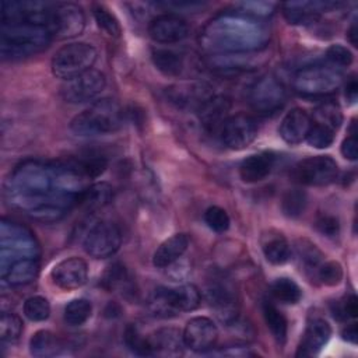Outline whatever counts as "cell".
<instances>
[{"instance_id":"cell-1","label":"cell","mask_w":358,"mask_h":358,"mask_svg":"<svg viewBox=\"0 0 358 358\" xmlns=\"http://www.w3.org/2000/svg\"><path fill=\"white\" fill-rule=\"evenodd\" d=\"M76 159H28L17 165L6 182V199L31 220L49 224L62 220L90 186Z\"/></svg>"},{"instance_id":"cell-2","label":"cell","mask_w":358,"mask_h":358,"mask_svg":"<svg viewBox=\"0 0 358 358\" xmlns=\"http://www.w3.org/2000/svg\"><path fill=\"white\" fill-rule=\"evenodd\" d=\"M199 39L201 48L213 55L253 53L267 45L270 32L257 18L242 13H222L203 27Z\"/></svg>"},{"instance_id":"cell-3","label":"cell","mask_w":358,"mask_h":358,"mask_svg":"<svg viewBox=\"0 0 358 358\" xmlns=\"http://www.w3.org/2000/svg\"><path fill=\"white\" fill-rule=\"evenodd\" d=\"M52 39L49 29L43 25L27 22L1 24L0 55L8 60L25 59L42 52Z\"/></svg>"},{"instance_id":"cell-4","label":"cell","mask_w":358,"mask_h":358,"mask_svg":"<svg viewBox=\"0 0 358 358\" xmlns=\"http://www.w3.org/2000/svg\"><path fill=\"white\" fill-rule=\"evenodd\" d=\"M123 124V109L116 99L102 98L76 115L70 130L78 137H96L115 133Z\"/></svg>"},{"instance_id":"cell-5","label":"cell","mask_w":358,"mask_h":358,"mask_svg":"<svg viewBox=\"0 0 358 358\" xmlns=\"http://www.w3.org/2000/svg\"><path fill=\"white\" fill-rule=\"evenodd\" d=\"M41 255L35 235L24 225L3 218L0 222V275L20 259H38Z\"/></svg>"},{"instance_id":"cell-6","label":"cell","mask_w":358,"mask_h":358,"mask_svg":"<svg viewBox=\"0 0 358 358\" xmlns=\"http://www.w3.org/2000/svg\"><path fill=\"white\" fill-rule=\"evenodd\" d=\"M343 84V74L327 64H312L299 69L292 78V88L303 96H326Z\"/></svg>"},{"instance_id":"cell-7","label":"cell","mask_w":358,"mask_h":358,"mask_svg":"<svg viewBox=\"0 0 358 358\" xmlns=\"http://www.w3.org/2000/svg\"><path fill=\"white\" fill-rule=\"evenodd\" d=\"M201 302L200 291L193 284L168 288L158 287L150 298V309L155 316L169 317L179 312H190Z\"/></svg>"},{"instance_id":"cell-8","label":"cell","mask_w":358,"mask_h":358,"mask_svg":"<svg viewBox=\"0 0 358 358\" xmlns=\"http://www.w3.org/2000/svg\"><path fill=\"white\" fill-rule=\"evenodd\" d=\"M95 60L96 49L91 43L71 42L53 55L50 69L55 77L67 81L92 69Z\"/></svg>"},{"instance_id":"cell-9","label":"cell","mask_w":358,"mask_h":358,"mask_svg":"<svg viewBox=\"0 0 358 358\" xmlns=\"http://www.w3.org/2000/svg\"><path fill=\"white\" fill-rule=\"evenodd\" d=\"M246 101L257 115L270 116L285 105L287 91L277 77L264 74L249 85Z\"/></svg>"},{"instance_id":"cell-10","label":"cell","mask_w":358,"mask_h":358,"mask_svg":"<svg viewBox=\"0 0 358 358\" xmlns=\"http://www.w3.org/2000/svg\"><path fill=\"white\" fill-rule=\"evenodd\" d=\"M291 175L301 185L327 186L337 179L338 166L330 155H315L299 161Z\"/></svg>"},{"instance_id":"cell-11","label":"cell","mask_w":358,"mask_h":358,"mask_svg":"<svg viewBox=\"0 0 358 358\" xmlns=\"http://www.w3.org/2000/svg\"><path fill=\"white\" fill-rule=\"evenodd\" d=\"M122 245L120 228L108 220L96 222L85 235L84 250L94 259H106L113 256Z\"/></svg>"},{"instance_id":"cell-12","label":"cell","mask_w":358,"mask_h":358,"mask_svg":"<svg viewBox=\"0 0 358 358\" xmlns=\"http://www.w3.org/2000/svg\"><path fill=\"white\" fill-rule=\"evenodd\" d=\"M85 27V15L74 3H53L48 29L52 38L69 39L80 35Z\"/></svg>"},{"instance_id":"cell-13","label":"cell","mask_w":358,"mask_h":358,"mask_svg":"<svg viewBox=\"0 0 358 358\" xmlns=\"http://www.w3.org/2000/svg\"><path fill=\"white\" fill-rule=\"evenodd\" d=\"M106 78L103 73L95 69L70 78L63 83L60 96L69 103H84L94 99L105 88Z\"/></svg>"},{"instance_id":"cell-14","label":"cell","mask_w":358,"mask_h":358,"mask_svg":"<svg viewBox=\"0 0 358 358\" xmlns=\"http://www.w3.org/2000/svg\"><path fill=\"white\" fill-rule=\"evenodd\" d=\"M256 120L246 113H236L228 116L220 129L221 141L229 150H243L253 143L257 136Z\"/></svg>"},{"instance_id":"cell-15","label":"cell","mask_w":358,"mask_h":358,"mask_svg":"<svg viewBox=\"0 0 358 358\" xmlns=\"http://www.w3.org/2000/svg\"><path fill=\"white\" fill-rule=\"evenodd\" d=\"M206 296L220 322L225 324L236 322L239 313L238 296L227 281H213L206 291Z\"/></svg>"},{"instance_id":"cell-16","label":"cell","mask_w":358,"mask_h":358,"mask_svg":"<svg viewBox=\"0 0 358 358\" xmlns=\"http://www.w3.org/2000/svg\"><path fill=\"white\" fill-rule=\"evenodd\" d=\"M218 338L215 323L206 316L192 317L183 329V341L187 348L196 352H204L214 347Z\"/></svg>"},{"instance_id":"cell-17","label":"cell","mask_w":358,"mask_h":358,"mask_svg":"<svg viewBox=\"0 0 358 358\" xmlns=\"http://www.w3.org/2000/svg\"><path fill=\"white\" fill-rule=\"evenodd\" d=\"M50 277L62 289H77L83 287L88 278V266L81 257H67L52 268Z\"/></svg>"},{"instance_id":"cell-18","label":"cell","mask_w":358,"mask_h":358,"mask_svg":"<svg viewBox=\"0 0 358 358\" xmlns=\"http://www.w3.org/2000/svg\"><path fill=\"white\" fill-rule=\"evenodd\" d=\"M148 35L158 43H176L189 35V25L179 15L162 14L151 20Z\"/></svg>"},{"instance_id":"cell-19","label":"cell","mask_w":358,"mask_h":358,"mask_svg":"<svg viewBox=\"0 0 358 358\" xmlns=\"http://www.w3.org/2000/svg\"><path fill=\"white\" fill-rule=\"evenodd\" d=\"M166 96L179 108H200L213 96L211 87L206 83L176 84L166 88Z\"/></svg>"},{"instance_id":"cell-20","label":"cell","mask_w":358,"mask_h":358,"mask_svg":"<svg viewBox=\"0 0 358 358\" xmlns=\"http://www.w3.org/2000/svg\"><path fill=\"white\" fill-rule=\"evenodd\" d=\"M312 126L310 116L301 108H294L282 117L278 133L281 138L291 145L302 143Z\"/></svg>"},{"instance_id":"cell-21","label":"cell","mask_w":358,"mask_h":358,"mask_svg":"<svg viewBox=\"0 0 358 358\" xmlns=\"http://www.w3.org/2000/svg\"><path fill=\"white\" fill-rule=\"evenodd\" d=\"M331 336L330 324L323 319H313L303 333L302 341L298 347V357H310L317 354L329 341Z\"/></svg>"},{"instance_id":"cell-22","label":"cell","mask_w":358,"mask_h":358,"mask_svg":"<svg viewBox=\"0 0 358 358\" xmlns=\"http://www.w3.org/2000/svg\"><path fill=\"white\" fill-rule=\"evenodd\" d=\"M152 355L178 357L182 354L185 341L183 333L175 327H162L148 337Z\"/></svg>"},{"instance_id":"cell-23","label":"cell","mask_w":358,"mask_h":358,"mask_svg":"<svg viewBox=\"0 0 358 358\" xmlns=\"http://www.w3.org/2000/svg\"><path fill=\"white\" fill-rule=\"evenodd\" d=\"M330 7H337V3L288 1L282 4V13L289 24H310L317 20L322 11Z\"/></svg>"},{"instance_id":"cell-24","label":"cell","mask_w":358,"mask_h":358,"mask_svg":"<svg viewBox=\"0 0 358 358\" xmlns=\"http://www.w3.org/2000/svg\"><path fill=\"white\" fill-rule=\"evenodd\" d=\"M274 155L271 152H259L249 155L239 165V176L246 183H256L266 179L273 166Z\"/></svg>"},{"instance_id":"cell-25","label":"cell","mask_w":358,"mask_h":358,"mask_svg":"<svg viewBox=\"0 0 358 358\" xmlns=\"http://www.w3.org/2000/svg\"><path fill=\"white\" fill-rule=\"evenodd\" d=\"M189 248V236L186 234H175L165 239L155 250L152 256V264L158 268L172 266L179 260Z\"/></svg>"},{"instance_id":"cell-26","label":"cell","mask_w":358,"mask_h":358,"mask_svg":"<svg viewBox=\"0 0 358 358\" xmlns=\"http://www.w3.org/2000/svg\"><path fill=\"white\" fill-rule=\"evenodd\" d=\"M229 106L231 103L228 98L213 95L199 108L200 120L207 129H211V130H215L217 127L221 129L224 122L228 119Z\"/></svg>"},{"instance_id":"cell-27","label":"cell","mask_w":358,"mask_h":358,"mask_svg":"<svg viewBox=\"0 0 358 358\" xmlns=\"http://www.w3.org/2000/svg\"><path fill=\"white\" fill-rule=\"evenodd\" d=\"M38 271V259H20L14 262L4 274H1V278L11 287H21L32 282L36 278Z\"/></svg>"},{"instance_id":"cell-28","label":"cell","mask_w":358,"mask_h":358,"mask_svg":"<svg viewBox=\"0 0 358 358\" xmlns=\"http://www.w3.org/2000/svg\"><path fill=\"white\" fill-rule=\"evenodd\" d=\"M262 250L266 260L271 264L280 266L289 260L291 257V248L288 241L278 232H268L262 239Z\"/></svg>"},{"instance_id":"cell-29","label":"cell","mask_w":358,"mask_h":358,"mask_svg":"<svg viewBox=\"0 0 358 358\" xmlns=\"http://www.w3.org/2000/svg\"><path fill=\"white\" fill-rule=\"evenodd\" d=\"M113 199V189L106 182L90 185L80 196L78 204L88 211H95L108 206Z\"/></svg>"},{"instance_id":"cell-30","label":"cell","mask_w":358,"mask_h":358,"mask_svg":"<svg viewBox=\"0 0 358 358\" xmlns=\"http://www.w3.org/2000/svg\"><path fill=\"white\" fill-rule=\"evenodd\" d=\"M154 66L165 76H179L185 69V59L171 49H154L151 53Z\"/></svg>"},{"instance_id":"cell-31","label":"cell","mask_w":358,"mask_h":358,"mask_svg":"<svg viewBox=\"0 0 358 358\" xmlns=\"http://www.w3.org/2000/svg\"><path fill=\"white\" fill-rule=\"evenodd\" d=\"M60 348H62V343L49 330H39L29 340V351L34 357H39V358L53 357L59 354Z\"/></svg>"},{"instance_id":"cell-32","label":"cell","mask_w":358,"mask_h":358,"mask_svg":"<svg viewBox=\"0 0 358 358\" xmlns=\"http://www.w3.org/2000/svg\"><path fill=\"white\" fill-rule=\"evenodd\" d=\"M270 294L274 299L285 305H295L302 298V291L299 285L288 277L275 278L270 285Z\"/></svg>"},{"instance_id":"cell-33","label":"cell","mask_w":358,"mask_h":358,"mask_svg":"<svg viewBox=\"0 0 358 358\" xmlns=\"http://www.w3.org/2000/svg\"><path fill=\"white\" fill-rule=\"evenodd\" d=\"M310 119H312V123L324 126V127L336 131L343 123V113H341L340 106L336 102L327 101V102L317 105L313 109V115Z\"/></svg>"},{"instance_id":"cell-34","label":"cell","mask_w":358,"mask_h":358,"mask_svg":"<svg viewBox=\"0 0 358 358\" xmlns=\"http://www.w3.org/2000/svg\"><path fill=\"white\" fill-rule=\"evenodd\" d=\"M263 317L275 341L278 344H284L287 340V331H288V323L285 316L273 303L264 302Z\"/></svg>"},{"instance_id":"cell-35","label":"cell","mask_w":358,"mask_h":358,"mask_svg":"<svg viewBox=\"0 0 358 358\" xmlns=\"http://www.w3.org/2000/svg\"><path fill=\"white\" fill-rule=\"evenodd\" d=\"M92 312V305L85 298H77L70 301L64 308V322L69 326H81L88 320Z\"/></svg>"},{"instance_id":"cell-36","label":"cell","mask_w":358,"mask_h":358,"mask_svg":"<svg viewBox=\"0 0 358 358\" xmlns=\"http://www.w3.org/2000/svg\"><path fill=\"white\" fill-rule=\"evenodd\" d=\"M308 204L305 192L299 189H292L284 193L281 200V210L288 218H298L303 214Z\"/></svg>"},{"instance_id":"cell-37","label":"cell","mask_w":358,"mask_h":358,"mask_svg":"<svg viewBox=\"0 0 358 358\" xmlns=\"http://www.w3.org/2000/svg\"><path fill=\"white\" fill-rule=\"evenodd\" d=\"M124 343L127 345V348L137 354V355H143V357H148V355H152V350H151V345H150V341H148V337H144L138 329L133 324H129L126 329H124Z\"/></svg>"},{"instance_id":"cell-38","label":"cell","mask_w":358,"mask_h":358,"mask_svg":"<svg viewBox=\"0 0 358 358\" xmlns=\"http://www.w3.org/2000/svg\"><path fill=\"white\" fill-rule=\"evenodd\" d=\"M92 14H94L96 25L102 31H105L108 35L117 38L122 34V28H120L117 18L105 6L95 4L92 8Z\"/></svg>"},{"instance_id":"cell-39","label":"cell","mask_w":358,"mask_h":358,"mask_svg":"<svg viewBox=\"0 0 358 358\" xmlns=\"http://www.w3.org/2000/svg\"><path fill=\"white\" fill-rule=\"evenodd\" d=\"M24 313L32 322H43L50 315V305L46 298L35 295L24 302Z\"/></svg>"},{"instance_id":"cell-40","label":"cell","mask_w":358,"mask_h":358,"mask_svg":"<svg viewBox=\"0 0 358 358\" xmlns=\"http://www.w3.org/2000/svg\"><path fill=\"white\" fill-rule=\"evenodd\" d=\"M22 333V320L14 313H3L0 319V337L3 343H14Z\"/></svg>"},{"instance_id":"cell-41","label":"cell","mask_w":358,"mask_h":358,"mask_svg":"<svg viewBox=\"0 0 358 358\" xmlns=\"http://www.w3.org/2000/svg\"><path fill=\"white\" fill-rule=\"evenodd\" d=\"M317 280L329 287H334L340 284L343 280V267L336 260H329V262H322L317 268L315 270Z\"/></svg>"},{"instance_id":"cell-42","label":"cell","mask_w":358,"mask_h":358,"mask_svg":"<svg viewBox=\"0 0 358 358\" xmlns=\"http://www.w3.org/2000/svg\"><path fill=\"white\" fill-rule=\"evenodd\" d=\"M334 133L336 131H333L324 126L312 123L305 140L309 145H312L315 148H327L334 141Z\"/></svg>"},{"instance_id":"cell-43","label":"cell","mask_w":358,"mask_h":358,"mask_svg":"<svg viewBox=\"0 0 358 358\" xmlns=\"http://www.w3.org/2000/svg\"><path fill=\"white\" fill-rule=\"evenodd\" d=\"M76 162L90 179H94L103 173L108 166V159L102 155H87L84 158L76 159Z\"/></svg>"},{"instance_id":"cell-44","label":"cell","mask_w":358,"mask_h":358,"mask_svg":"<svg viewBox=\"0 0 358 358\" xmlns=\"http://www.w3.org/2000/svg\"><path fill=\"white\" fill-rule=\"evenodd\" d=\"M204 221L215 232L227 231L231 222L228 213L218 206H211L204 211Z\"/></svg>"},{"instance_id":"cell-45","label":"cell","mask_w":358,"mask_h":358,"mask_svg":"<svg viewBox=\"0 0 358 358\" xmlns=\"http://www.w3.org/2000/svg\"><path fill=\"white\" fill-rule=\"evenodd\" d=\"M296 249H298V255H299L301 260L303 262L306 270H316L317 266L323 260L322 252L313 243H310L309 241L299 242Z\"/></svg>"},{"instance_id":"cell-46","label":"cell","mask_w":358,"mask_h":358,"mask_svg":"<svg viewBox=\"0 0 358 358\" xmlns=\"http://www.w3.org/2000/svg\"><path fill=\"white\" fill-rule=\"evenodd\" d=\"M126 281H127L126 268L119 263L109 266L102 277V285L109 291L120 288L122 285H124Z\"/></svg>"},{"instance_id":"cell-47","label":"cell","mask_w":358,"mask_h":358,"mask_svg":"<svg viewBox=\"0 0 358 358\" xmlns=\"http://www.w3.org/2000/svg\"><path fill=\"white\" fill-rule=\"evenodd\" d=\"M236 7L241 8V11H238V13H242L245 15L256 18V17H266V15L273 14L275 7H277V3H273V1H243V3L236 4Z\"/></svg>"},{"instance_id":"cell-48","label":"cell","mask_w":358,"mask_h":358,"mask_svg":"<svg viewBox=\"0 0 358 358\" xmlns=\"http://www.w3.org/2000/svg\"><path fill=\"white\" fill-rule=\"evenodd\" d=\"M331 313L337 320H347L357 317L358 313V299L352 294L344 301H337L331 305Z\"/></svg>"},{"instance_id":"cell-49","label":"cell","mask_w":358,"mask_h":358,"mask_svg":"<svg viewBox=\"0 0 358 358\" xmlns=\"http://www.w3.org/2000/svg\"><path fill=\"white\" fill-rule=\"evenodd\" d=\"M326 57L331 63V66L337 67H347L352 63V53L348 48L343 45H331L326 50Z\"/></svg>"},{"instance_id":"cell-50","label":"cell","mask_w":358,"mask_h":358,"mask_svg":"<svg viewBox=\"0 0 358 358\" xmlns=\"http://www.w3.org/2000/svg\"><path fill=\"white\" fill-rule=\"evenodd\" d=\"M315 227L322 235L329 238L337 236L340 232V221L331 214H320L315 221Z\"/></svg>"},{"instance_id":"cell-51","label":"cell","mask_w":358,"mask_h":358,"mask_svg":"<svg viewBox=\"0 0 358 358\" xmlns=\"http://www.w3.org/2000/svg\"><path fill=\"white\" fill-rule=\"evenodd\" d=\"M341 154L344 158L350 159V161H355L358 157V148H357V138L355 134H351L348 137H345L341 143Z\"/></svg>"},{"instance_id":"cell-52","label":"cell","mask_w":358,"mask_h":358,"mask_svg":"<svg viewBox=\"0 0 358 358\" xmlns=\"http://www.w3.org/2000/svg\"><path fill=\"white\" fill-rule=\"evenodd\" d=\"M220 354H222V355H229V357H250V355H255V352L249 351V350L245 348V347H239V345L228 347L227 350H222Z\"/></svg>"},{"instance_id":"cell-53","label":"cell","mask_w":358,"mask_h":358,"mask_svg":"<svg viewBox=\"0 0 358 358\" xmlns=\"http://www.w3.org/2000/svg\"><path fill=\"white\" fill-rule=\"evenodd\" d=\"M357 95H358V84H357V80L351 77L345 85V98L351 103H354L357 101Z\"/></svg>"},{"instance_id":"cell-54","label":"cell","mask_w":358,"mask_h":358,"mask_svg":"<svg viewBox=\"0 0 358 358\" xmlns=\"http://www.w3.org/2000/svg\"><path fill=\"white\" fill-rule=\"evenodd\" d=\"M341 336H343V338H344L345 341L355 344V343H357V337H358L357 323H351V324H348V326L341 331Z\"/></svg>"},{"instance_id":"cell-55","label":"cell","mask_w":358,"mask_h":358,"mask_svg":"<svg viewBox=\"0 0 358 358\" xmlns=\"http://www.w3.org/2000/svg\"><path fill=\"white\" fill-rule=\"evenodd\" d=\"M347 36H348L350 42H351L354 46H357V28H355V22H352V25L350 27V29H348V32H347Z\"/></svg>"}]
</instances>
